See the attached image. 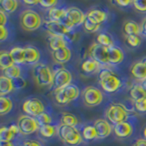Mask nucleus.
I'll return each mask as SVG.
<instances>
[{"label":"nucleus","instance_id":"nucleus-1","mask_svg":"<svg viewBox=\"0 0 146 146\" xmlns=\"http://www.w3.org/2000/svg\"><path fill=\"white\" fill-rule=\"evenodd\" d=\"M99 82L100 88L107 93L116 92L122 86L121 79L109 68H100L99 72Z\"/></svg>","mask_w":146,"mask_h":146},{"label":"nucleus","instance_id":"nucleus-2","mask_svg":"<svg viewBox=\"0 0 146 146\" xmlns=\"http://www.w3.org/2000/svg\"><path fill=\"white\" fill-rule=\"evenodd\" d=\"M58 134L64 143L70 146H77L82 143L81 132L76 127L60 124L58 128Z\"/></svg>","mask_w":146,"mask_h":146},{"label":"nucleus","instance_id":"nucleus-3","mask_svg":"<svg viewBox=\"0 0 146 146\" xmlns=\"http://www.w3.org/2000/svg\"><path fill=\"white\" fill-rule=\"evenodd\" d=\"M40 15L32 9H27L20 14V26L26 31H34L38 29L42 25Z\"/></svg>","mask_w":146,"mask_h":146},{"label":"nucleus","instance_id":"nucleus-4","mask_svg":"<svg viewBox=\"0 0 146 146\" xmlns=\"http://www.w3.org/2000/svg\"><path fill=\"white\" fill-rule=\"evenodd\" d=\"M105 116L110 122L116 125L118 123L127 121L129 114L124 105L121 103H112L106 109Z\"/></svg>","mask_w":146,"mask_h":146},{"label":"nucleus","instance_id":"nucleus-5","mask_svg":"<svg viewBox=\"0 0 146 146\" xmlns=\"http://www.w3.org/2000/svg\"><path fill=\"white\" fill-rule=\"evenodd\" d=\"M32 73L38 86L44 87L52 85L54 73L48 66L44 65V64H36L33 67Z\"/></svg>","mask_w":146,"mask_h":146},{"label":"nucleus","instance_id":"nucleus-6","mask_svg":"<svg viewBox=\"0 0 146 146\" xmlns=\"http://www.w3.org/2000/svg\"><path fill=\"white\" fill-rule=\"evenodd\" d=\"M80 89L74 84H70L62 90H54L56 102L60 105H66L77 100L80 96Z\"/></svg>","mask_w":146,"mask_h":146},{"label":"nucleus","instance_id":"nucleus-7","mask_svg":"<svg viewBox=\"0 0 146 146\" xmlns=\"http://www.w3.org/2000/svg\"><path fill=\"white\" fill-rule=\"evenodd\" d=\"M81 97L86 106L96 107L102 102L103 93L100 89L94 86H88L82 91Z\"/></svg>","mask_w":146,"mask_h":146},{"label":"nucleus","instance_id":"nucleus-8","mask_svg":"<svg viewBox=\"0 0 146 146\" xmlns=\"http://www.w3.org/2000/svg\"><path fill=\"white\" fill-rule=\"evenodd\" d=\"M17 125L22 135H29L34 133L36 131H38L39 124L36 119L29 115H22L18 118Z\"/></svg>","mask_w":146,"mask_h":146},{"label":"nucleus","instance_id":"nucleus-9","mask_svg":"<svg viewBox=\"0 0 146 146\" xmlns=\"http://www.w3.org/2000/svg\"><path fill=\"white\" fill-rule=\"evenodd\" d=\"M86 15L83 13V11L80 10L77 7H70L67 8V15L66 18L63 22L70 27L74 29L75 27L83 25V23L86 19Z\"/></svg>","mask_w":146,"mask_h":146},{"label":"nucleus","instance_id":"nucleus-10","mask_svg":"<svg viewBox=\"0 0 146 146\" xmlns=\"http://www.w3.org/2000/svg\"><path fill=\"white\" fill-rule=\"evenodd\" d=\"M90 58L100 63V65L108 66L109 64V48L98 43H93L88 49Z\"/></svg>","mask_w":146,"mask_h":146},{"label":"nucleus","instance_id":"nucleus-11","mask_svg":"<svg viewBox=\"0 0 146 146\" xmlns=\"http://www.w3.org/2000/svg\"><path fill=\"white\" fill-rule=\"evenodd\" d=\"M53 73L54 76H53L52 87L54 88V90H62L64 88H66L67 86L71 84L72 74L67 68H62L60 70H58L57 71H55Z\"/></svg>","mask_w":146,"mask_h":146},{"label":"nucleus","instance_id":"nucleus-12","mask_svg":"<svg viewBox=\"0 0 146 146\" xmlns=\"http://www.w3.org/2000/svg\"><path fill=\"white\" fill-rule=\"evenodd\" d=\"M22 111L27 115L36 118L40 115L41 113L45 112V106L40 100L36 98H31L26 100L22 104Z\"/></svg>","mask_w":146,"mask_h":146},{"label":"nucleus","instance_id":"nucleus-13","mask_svg":"<svg viewBox=\"0 0 146 146\" xmlns=\"http://www.w3.org/2000/svg\"><path fill=\"white\" fill-rule=\"evenodd\" d=\"M47 30L48 31L49 35L58 36H67L74 29L68 27L64 22L60 21H51L47 20L45 22Z\"/></svg>","mask_w":146,"mask_h":146},{"label":"nucleus","instance_id":"nucleus-14","mask_svg":"<svg viewBox=\"0 0 146 146\" xmlns=\"http://www.w3.org/2000/svg\"><path fill=\"white\" fill-rule=\"evenodd\" d=\"M93 125L97 131L98 139H105L111 133L113 127L111 122L105 119H98L93 123Z\"/></svg>","mask_w":146,"mask_h":146},{"label":"nucleus","instance_id":"nucleus-15","mask_svg":"<svg viewBox=\"0 0 146 146\" xmlns=\"http://www.w3.org/2000/svg\"><path fill=\"white\" fill-rule=\"evenodd\" d=\"M113 131L119 138L125 139L133 133V126L129 121L121 122L113 126Z\"/></svg>","mask_w":146,"mask_h":146},{"label":"nucleus","instance_id":"nucleus-16","mask_svg":"<svg viewBox=\"0 0 146 146\" xmlns=\"http://www.w3.org/2000/svg\"><path fill=\"white\" fill-rule=\"evenodd\" d=\"M25 49V63L29 65H36L40 60L41 54L40 51L33 46H27Z\"/></svg>","mask_w":146,"mask_h":146},{"label":"nucleus","instance_id":"nucleus-17","mask_svg":"<svg viewBox=\"0 0 146 146\" xmlns=\"http://www.w3.org/2000/svg\"><path fill=\"white\" fill-rule=\"evenodd\" d=\"M71 50L68 47L59 48L56 51H52L51 53L53 60L57 64H60V65L70 61V59L71 58Z\"/></svg>","mask_w":146,"mask_h":146},{"label":"nucleus","instance_id":"nucleus-18","mask_svg":"<svg viewBox=\"0 0 146 146\" xmlns=\"http://www.w3.org/2000/svg\"><path fill=\"white\" fill-rule=\"evenodd\" d=\"M123 59H124V52L120 47L113 46V47L109 48L110 65H119L123 61Z\"/></svg>","mask_w":146,"mask_h":146},{"label":"nucleus","instance_id":"nucleus-19","mask_svg":"<svg viewBox=\"0 0 146 146\" xmlns=\"http://www.w3.org/2000/svg\"><path fill=\"white\" fill-rule=\"evenodd\" d=\"M131 74L137 80H146V66L141 60L135 62L131 68Z\"/></svg>","mask_w":146,"mask_h":146},{"label":"nucleus","instance_id":"nucleus-20","mask_svg":"<svg viewBox=\"0 0 146 146\" xmlns=\"http://www.w3.org/2000/svg\"><path fill=\"white\" fill-rule=\"evenodd\" d=\"M81 70L86 74H94V73H99L100 68H102V65L97 61H95L92 58H87L81 63Z\"/></svg>","mask_w":146,"mask_h":146},{"label":"nucleus","instance_id":"nucleus-21","mask_svg":"<svg viewBox=\"0 0 146 146\" xmlns=\"http://www.w3.org/2000/svg\"><path fill=\"white\" fill-rule=\"evenodd\" d=\"M48 44L49 48L52 51H56V50L68 47V41L64 36H52L49 35L48 38Z\"/></svg>","mask_w":146,"mask_h":146},{"label":"nucleus","instance_id":"nucleus-22","mask_svg":"<svg viewBox=\"0 0 146 146\" xmlns=\"http://www.w3.org/2000/svg\"><path fill=\"white\" fill-rule=\"evenodd\" d=\"M66 15H67V8L65 7H54L52 8L48 9V20H51V21L63 22L66 18Z\"/></svg>","mask_w":146,"mask_h":146},{"label":"nucleus","instance_id":"nucleus-23","mask_svg":"<svg viewBox=\"0 0 146 146\" xmlns=\"http://www.w3.org/2000/svg\"><path fill=\"white\" fill-rule=\"evenodd\" d=\"M86 17L91 21L102 25L107 19V13L102 9H91L86 14Z\"/></svg>","mask_w":146,"mask_h":146},{"label":"nucleus","instance_id":"nucleus-24","mask_svg":"<svg viewBox=\"0 0 146 146\" xmlns=\"http://www.w3.org/2000/svg\"><path fill=\"white\" fill-rule=\"evenodd\" d=\"M130 97L131 100H133V102L140 100L146 99V90L143 87L141 83L135 84L131 88L130 90Z\"/></svg>","mask_w":146,"mask_h":146},{"label":"nucleus","instance_id":"nucleus-25","mask_svg":"<svg viewBox=\"0 0 146 146\" xmlns=\"http://www.w3.org/2000/svg\"><path fill=\"white\" fill-rule=\"evenodd\" d=\"M123 33L125 36L141 34V26L133 20H127L123 25Z\"/></svg>","mask_w":146,"mask_h":146},{"label":"nucleus","instance_id":"nucleus-26","mask_svg":"<svg viewBox=\"0 0 146 146\" xmlns=\"http://www.w3.org/2000/svg\"><path fill=\"white\" fill-rule=\"evenodd\" d=\"M15 90L13 80L2 75L0 77V95L7 96Z\"/></svg>","mask_w":146,"mask_h":146},{"label":"nucleus","instance_id":"nucleus-27","mask_svg":"<svg viewBox=\"0 0 146 146\" xmlns=\"http://www.w3.org/2000/svg\"><path fill=\"white\" fill-rule=\"evenodd\" d=\"M10 55L13 58L14 62L17 65H21L25 63V49L24 48L15 47L12 48L10 51Z\"/></svg>","mask_w":146,"mask_h":146},{"label":"nucleus","instance_id":"nucleus-28","mask_svg":"<svg viewBox=\"0 0 146 146\" xmlns=\"http://www.w3.org/2000/svg\"><path fill=\"white\" fill-rule=\"evenodd\" d=\"M2 71H3V75L5 77H7L12 80L22 77V70H21L20 66L17 65V64H14L13 66L9 67V68H6V70H4Z\"/></svg>","mask_w":146,"mask_h":146},{"label":"nucleus","instance_id":"nucleus-29","mask_svg":"<svg viewBox=\"0 0 146 146\" xmlns=\"http://www.w3.org/2000/svg\"><path fill=\"white\" fill-rule=\"evenodd\" d=\"M13 109V102L7 96H0V114L6 115Z\"/></svg>","mask_w":146,"mask_h":146},{"label":"nucleus","instance_id":"nucleus-30","mask_svg":"<svg viewBox=\"0 0 146 146\" xmlns=\"http://www.w3.org/2000/svg\"><path fill=\"white\" fill-rule=\"evenodd\" d=\"M60 124L71 126V127H76L78 124H79V119L72 113L63 112L61 115V118H60Z\"/></svg>","mask_w":146,"mask_h":146},{"label":"nucleus","instance_id":"nucleus-31","mask_svg":"<svg viewBox=\"0 0 146 146\" xmlns=\"http://www.w3.org/2000/svg\"><path fill=\"white\" fill-rule=\"evenodd\" d=\"M96 43L110 48L114 46V40L112 36L108 33H100L96 38Z\"/></svg>","mask_w":146,"mask_h":146},{"label":"nucleus","instance_id":"nucleus-32","mask_svg":"<svg viewBox=\"0 0 146 146\" xmlns=\"http://www.w3.org/2000/svg\"><path fill=\"white\" fill-rule=\"evenodd\" d=\"M81 136L82 139L85 141H92L95 139H98L97 131L94 125H86L81 130Z\"/></svg>","mask_w":146,"mask_h":146},{"label":"nucleus","instance_id":"nucleus-33","mask_svg":"<svg viewBox=\"0 0 146 146\" xmlns=\"http://www.w3.org/2000/svg\"><path fill=\"white\" fill-rule=\"evenodd\" d=\"M0 6H1V11L7 15V14H11L16 11L18 7V2L17 0H1Z\"/></svg>","mask_w":146,"mask_h":146},{"label":"nucleus","instance_id":"nucleus-34","mask_svg":"<svg viewBox=\"0 0 146 146\" xmlns=\"http://www.w3.org/2000/svg\"><path fill=\"white\" fill-rule=\"evenodd\" d=\"M14 64H15V62H14L11 57L10 52L3 50L1 54H0V67H1V70H6V68L13 66Z\"/></svg>","mask_w":146,"mask_h":146},{"label":"nucleus","instance_id":"nucleus-35","mask_svg":"<svg viewBox=\"0 0 146 146\" xmlns=\"http://www.w3.org/2000/svg\"><path fill=\"white\" fill-rule=\"evenodd\" d=\"M58 127L52 124L40 126L38 132L43 138H51L56 133H58Z\"/></svg>","mask_w":146,"mask_h":146},{"label":"nucleus","instance_id":"nucleus-36","mask_svg":"<svg viewBox=\"0 0 146 146\" xmlns=\"http://www.w3.org/2000/svg\"><path fill=\"white\" fill-rule=\"evenodd\" d=\"M82 26H83V29L87 32V33H94V32L99 30V29L102 25L97 24V23H95L93 21H91L90 19H89L88 17H86V19Z\"/></svg>","mask_w":146,"mask_h":146},{"label":"nucleus","instance_id":"nucleus-37","mask_svg":"<svg viewBox=\"0 0 146 146\" xmlns=\"http://www.w3.org/2000/svg\"><path fill=\"white\" fill-rule=\"evenodd\" d=\"M15 137L9 127L3 126L0 130V141H12L13 138Z\"/></svg>","mask_w":146,"mask_h":146},{"label":"nucleus","instance_id":"nucleus-38","mask_svg":"<svg viewBox=\"0 0 146 146\" xmlns=\"http://www.w3.org/2000/svg\"><path fill=\"white\" fill-rule=\"evenodd\" d=\"M36 121H38L39 126L49 125V124H51V122H52V118H51V116H50L49 114L47 113L46 111L43 112V113H41L40 115L36 116Z\"/></svg>","mask_w":146,"mask_h":146},{"label":"nucleus","instance_id":"nucleus-39","mask_svg":"<svg viewBox=\"0 0 146 146\" xmlns=\"http://www.w3.org/2000/svg\"><path fill=\"white\" fill-rule=\"evenodd\" d=\"M125 41L126 43L131 48H136L140 46L141 44V38L139 35H131V36H125Z\"/></svg>","mask_w":146,"mask_h":146},{"label":"nucleus","instance_id":"nucleus-40","mask_svg":"<svg viewBox=\"0 0 146 146\" xmlns=\"http://www.w3.org/2000/svg\"><path fill=\"white\" fill-rule=\"evenodd\" d=\"M132 7L140 13H146V0H134L132 1Z\"/></svg>","mask_w":146,"mask_h":146},{"label":"nucleus","instance_id":"nucleus-41","mask_svg":"<svg viewBox=\"0 0 146 146\" xmlns=\"http://www.w3.org/2000/svg\"><path fill=\"white\" fill-rule=\"evenodd\" d=\"M133 106H134V109L138 112H141V113L146 112V99L136 100L133 103Z\"/></svg>","mask_w":146,"mask_h":146},{"label":"nucleus","instance_id":"nucleus-42","mask_svg":"<svg viewBox=\"0 0 146 146\" xmlns=\"http://www.w3.org/2000/svg\"><path fill=\"white\" fill-rule=\"evenodd\" d=\"M13 84H14V88H15V90H21L26 87L27 82L21 77V78H18V79L13 80Z\"/></svg>","mask_w":146,"mask_h":146},{"label":"nucleus","instance_id":"nucleus-43","mask_svg":"<svg viewBox=\"0 0 146 146\" xmlns=\"http://www.w3.org/2000/svg\"><path fill=\"white\" fill-rule=\"evenodd\" d=\"M38 5L41 7L44 8H52L54 7H56L58 5V1H55V0H50V1H46V0H41L38 1Z\"/></svg>","mask_w":146,"mask_h":146},{"label":"nucleus","instance_id":"nucleus-44","mask_svg":"<svg viewBox=\"0 0 146 146\" xmlns=\"http://www.w3.org/2000/svg\"><path fill=\"white\" fill-rule=\"evenodd\" d=\"M0 30H1V36H0V41L1 42H4L6 41L8 36H9V31L7 27H4V26H0Z\"/></svg>","mask_w":146,"mask_h":146},{"label":"nucleus","instance_id":"nucleus-45","mask_svg":"<svg viewBox=\"0 0 146 146\" xmlns=\"http://www.w3.org/2000/svg\"><path fill=\"white\" fill-rule=\"evenodd\" d=\"M21 146H42V144L36 140H27L22 143Z\"/></svg>","mask_w":146,"mask_h":146},{"label":"nucleus","instance_id":"nucleus-46","mask_svg":"<svg viewBox=\"0 0 146 146\" xmlns=\"http://www.w3.org/2000/svg\"><path fill=\"white\" fill-rule=\"evenodd\" d=\"M116 5H118V6H120L121 7H127L131 6V5H132V1H131V0H118V1L115 2Z\"/></svg>","mask_w":146,"mask_h":146},{"label":"nucleus","instance_id":"nucleus-47","mask_svg":"<svg viewBox=\"0 0 146 146\" xmlns=\"http://www.w3.org/2000/svg\"><path fill=\"white\" fill-rule=\"evenodd\" d=\"M0 19H1V23H0V26H4L6 27V24L7 23V15L5 12L0 10Z\"/></svg>","mask_w":146,"mask_h":146},{"label":"nucleus","instance_id":"nucleus-48","mask_svg":"<svg viewBox=\"0 0 146 146\" xmlns=\"http://www.w3.org/2000/svg\"><path fill=\"white\" fill-rule=\"evenodd\" d=\"M9 129H10V131H12V133L15 136L17 135L18 133H20L19 129H18V126L17 124H11L10 126H9Z\"/></svg>","mask_w":146,"mask_h":146},{"label":"nucleus","instance_id":"nucleus-49","mask_svg":"<svg viewBox=\"0 0 146 146\" xmlns=\"http://www.w3.org/2000/svg\"><path fill=\"white\" fill-rule=\"evenodd\" d=\"M141 34L146 36V17L143 18V20L141 21Z\"/></svg>","mask_w":146,"mask_h":146},{"label":"nucleus","instance_id":"nucleus-50","mask_svg":"<svg viewBox=\"0 0 146 146\" xmlns=\"http://www.w3.org/2000/svg\"><path fill=\"white\" fill-rule=\"evenodd\" d=\"M133 146H146V139H138L134 143Z\"/></svg>","mask_w":146,"mask_h":146},{"label":"nucleus","instance_id":"nucleus-51","mask_svg":"<svg viewBox=\"0 0 146 146\" xmlns=\"http://www.w3.org/2000/svg\"><path fill=\"white\" fill-rule=\"evenodd\" d=\"M0 146H15L12 141H0Z\"/></svg>","mask_w":146,"mask_h":146},{"label":"nucleus","instance_id":"nucleus-52","mask_svg":"<svg viewBox=\"0 0 146 146\" xmlns=\"http://www.w3.org/2000/svg\"><path fill=\"white\" fill-rule=\"evenodd\" d=\"M24 4L26 5H29V6H35V5H38V1H24Z\"/></svg>","mask_w":146,"mask_h":146},{"label":"nucleus","instance_id":"nucleus-53","mask_svg":"<svg viewBox=\"0 0 146 146\" xmlns=\"http://www.w3.org/2000/svg\"><path fill=\"white\" fill-rule=\"evenodd\" d=\"M141 61L143 62L144 65L146 66V56L145 57H143V58H141Z\"/></svg>","mask_w":146,"mask_h":146},{"label":"nucleus","instance_id":"nucleus-54","mask_svg":"<svg viewBox=\"0 0 146 146\" xmlns=\"http://www.w3.org/2000/svg\"><path fill=\"white\" fill-rule=\"evenodd\" d=\"M141 85H143V88L146 90V80H144V81H143V82H141Z\"/></svg>","mask_w":146,"mask_h":146},{"label":"nucleus","instance_id":"nucleus-55","mask_svg":"<svg viewBox=\"0 0 146 146\" xmlns=\"http://www.w3.org/2000/svg\"><path fill=\"white\" fill-rule=\"evenodd\" d=\"M143 137H144V139H146V127L143 129Z\"/></svg>","mask_w":146,"mask_h":146}]
</instances>
